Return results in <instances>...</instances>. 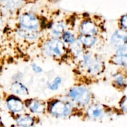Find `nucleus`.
<instances>
[{"label":"nucleus","mask_w":127,"mask_h":127,"mask_svg":"<svg viewBox=\"0 0 127 127\" xmlns=\"http://www.w3.org/2000/svg\"><path fill=\"white\" fill-rule=\"evenodd\" d=\"M69 96L76 103L81 105H86L91 100V94L88 89L83 86L72 88L69 92Z\"/></svg>","instance_id":"f257e3e1"},{"label":"nucleus","mask_w":127,"mask_h":127,"mask_svg":"<svg viewBox=\"0 0 127 127\" xmlns=\"http://www.w3.org/2000/svg\"><path fill=\"white\" fill-rule=\"evenodd\" d=\"M44 50L45 53L50 57H62L65 50V47L63 42L58 38H53L47 41L45 44Z\"/></svg>","instance_id":"f03ea898"},{"label":"nucleus","mask_w":127,"mask_h":127,"mask_svg":"<svg viewBox=\"0 0 127 127\" xmlns=\"http://www.w3.org/2000/svg\"><path fill=\"white\" fill-rule=\"evenodd\" d=\"M82 65L91 74H97L102 69V64L99 60L93 57V55L86 53L82 59Z\"/></svg>","instance_id":"7ed1b4c3"},{"label":"nucleus","mask_w":127,"mask_h":127,"mask_svg":"<svg viewBox=\"0 0 127 127\" xmlns=\"http://www.w3.org/2000/svg\"><path fill=\"white\" fill-rule=\"evenodd\" d=\"M72 106L69 103L57 100L53 103L50 107V112L57 117H66L71 114Z\"/></svg>","instance_id":"20e7f679"},{"label":"nucleus","mask_w":127,"mask_h":127,"mask_svg":"<svg viewBox=\"0 0 127 127\" xmlns=\"http://www.w3.org/2000/svg\"><path fill=\"white\" fill-rule=\"evenodd\" d=\"M20 24L22 28L31 31H37L40 27L38 19L31 13H26L22 15L20 17Z\"/></svg>","instance_id":"39448f33"},{"label":"nucleus","mask_w":127,"mask_h":127,"mask_svg":"<svg viewBox=\"0 0 127 127\" xmlns=\"http://www.w3.org/2000/svg\"><path fill=\"white\" fill-rule=\"evenodd\" d=\"M127 33L125 30L121 29L117 31L112 35V44L117 48L122 47L127 45Z\"/></svg>","instance_id":"423d86ee"},{"label":"nucleus","mask_w":127,"mask_h":127,"mask_svg":"<svg viewBox=\"0 0 127 127\" xmlns=\"http://www.w3.org/2000/svg\"><path fill=\"white\" fill-rule=\"evenodd\" d=\"M80 31L82 35H95L97 33V26L91 21L87 20L81 24Z\"/></svg>","instance_id":"0eeeda50"},{"label":"nucleus","mask_w":127,"mask_h":127,"mask_svg":"<svg viewBox=\"0 0 127 127\" xmlns=\"http://www.w3.org/2000/svg\"><path fill=\"white\" fill-rule=\"evenodd\" d=\"M6 105L7 109L14 113L19 112L24 109V104L22 102L15 97H9L6 101Z\"/></svg>","instance_id":"6e6552de"},{"label":"nucleus","mask_w":127,"mask_h":127,"mask_svg":"<svg viewBox=\"0 0 127 127\" xmlns=\"http://www.w3.org/2000/svg\"><path fill=\"white\" fill-rule=\"evenodd\" d=\"M104 108L99 105H92L88 109L87 114L90 119L97 120L102 117L104 115Z\"/></svg>","instance_id":"1a4fd4ad"},{"label":"nucleus","mask_w":127,"mask_h":127,"mask_svg":"<svg viewBox=\"0 0 127 127\" xmlns=\"http://www.w3.org/2000/svg\"><path fill=\"white\" fill-rule=\"evenodd\" d=\"M11 89L12 93L19 95L25 96L29 94V91L27 88L20 82H14L12 83Z\"/></svg>","instance_id":"9d476101"},{"label":"nucleus","mask_w":127,"mask_h":127,"mask_svg":"<svg viewBox=\"0 0 127 127\" xmlns=\"http://www.w3.org/2000/svg\"><path fill=\"white\" fill-rule=\"evenodd\" d=\"M17 33L21 37L27 40H35L38 37V32L37 31L27 30L22 27L18 30Z\"/></svg>","instance_id":"9b49d317"},{"label":"nucleus","mask_w":127,"mask_h":127,"mask_svg":"<svg viewBox=\"0 0 127 127\" xmlns=\"http://www.w3.org/2000/svg\"><path fill=\"white\" fill-rule=\"evenodd\" d=\"M29 108L31 111L36 114L43 113L45 109L44 104L37 100H32L29 104Z\"/></svg>","instance_id":"f8f14e48"},{"label":"nucleus","mask_w":127,"mask_h":127,"mask_svg":"<svg viewBox=\"0 0 127 127\" xmlns=\"http://www.w3.org/2000/svg\"><path fill=\"white\" fill-rule=\"evenodd\" d=\"M79 40L86 47H92L97 41L96 37L94 35H82L81 36L79 37Z\"/></svg>","instance_id":"ddd939ff"},{"label":"nucleus","mask_w":127,"mask_h":127,"mask_svg":"<svg viewBox=\"0 0 127 127\" xmlns=\"http://www.w3.org/2000/svg\"><path fill=\"white\" fill-rule=\"evenodd\" d=\"M17 124L20 127H31L33 124V119L29 115L21 116L17 119Z\"/></svg>","instance_id":"4468645a"},{"label":"nucleus","mask_w":127,"mask_h":127,"mask_svg":"<svg viewBox=\"0 0 127 127\" xmlns=\"http://www.w3.org/2000/svg\"><path fill=\"white\" fill-rule=\"evenodd\" d=\"M64 28H65V26L63 22H58L53 26L52 32L55 38H58L60 36L62 35L64 32Z\"/></svg>","instance_id":"2eb2a0df"},{"label":"nucleus","mask_w":127,"mask_h":127,"mask_svg":"<svg viewBox=\"0 0 127 127\" xmlns=\"http://www.w3.org/2000/svg\"><path fill=\"white\" fill-rule=\"evenodd\" d=\"M62 37H63V40L66 43H69V44H71L76 41V38L74 33L69 31L63 32V33L62 34Z\"/></svg>","instance_id":"dca6fc26"},{"label":"nucleus","mask_w":127,"mask_h":127,"mask_svg":"<svg viewBox=\"0 0 127 127\" xmlns=\"http://www.w3.org/2000/svg\"><path fill=\"white\" fill-rule=\"evenodd\" d=\"M127 55H115V57L112 58V62L120 66L127 65Z\"/></svg>","instance_id":"f3484780"},{"label":"nucleus","mask_w":127,"mask_h":127,"mask_svg":"<svg viewBox=\"0 0 127 127\" xmlns=\"http://www.w3.org/2000/svg\"><path fill=\"white\" fill-rule=\"evenodd\" d=\"M62 83V79L60 77H56L52 83L48 84V88L52 91H57Z\"/></svg>","instance_id":"a211bd4d"},{"label":"nucleus","mask_w":127,"mask_h":127,"mask_svg":"<svg viewBox=\"0 0 127 127\" xmlns=\"http://www.w3.org/2000/svg\"><path fill=\"white\" fill-rule=\"evenodd\" d=\"M114 79H115V83H116L117 85H119V86L125 87V86H126V77L124 76L123 74H117V75L114 77Z\"/></svg>","instance_id":"6ab92c4d"},{"label":"nucleus","mask_w":127,"mask_h":127,"mask_svg":"<svg viewBox=\"0 0 127 127\" xmlns=\"http://www.w3.org/2000/svg\"><path fill=\"white\" fill-rule=\"evenodd\" d=\"M72 46V51L73 52V53L75 55H76L77 56H79L80 55H81L82 52H83V49H82L81 45V43H79V42L77 43V42L76 41L74 43H71Z\"/></svg>","instance_id":"aec40b11"},{"label":"nucleus","mask_w":127,"mask_h":127,"mask_svg":"<svg viewBox=\"0 0 127 127\" xmlns=\"http://www.w3.org/2000/svg\"><path fill=\"white\" fill-rule=\"evenodd\" d=\"M127 16L126 15H124L122 17L121 19H120V26H121V27L122 29H124L125 31H126L127 28Z\"/></svg>","instance_id":"412c9836"},{"label":"nucleus","mask_w":127,"mask_h":127,"mask_svg":"<svg viewBox=\"0 0 127 127\" xmlns=\"http://www.w3.org/2000/svg\"><path fill=\"white\" fill-rule=\"evenodd\" d=\"M32 70L36 73H40L43 71L42 68H41L40 66L37 65L36 63H33V64H32Z\"/></svg>","instance_id":"4be33fe9"},{"label":"nucleus","mask_w":127,"mask_h":127,"mask_svg":"<svg viewBox=\"0 0 127 127\" xmlns=\"http://www.w3.org/2000/svg\"><path fill=\"white\" fill-rule=\"evenodd\" d=\"M120 105H121V107L122 109H123V110H124L125 112H127V99L125 97L124 98L122 101L121 104H120Z\"/></svg>","instance_id":"5701e85b"}]
</instances>
